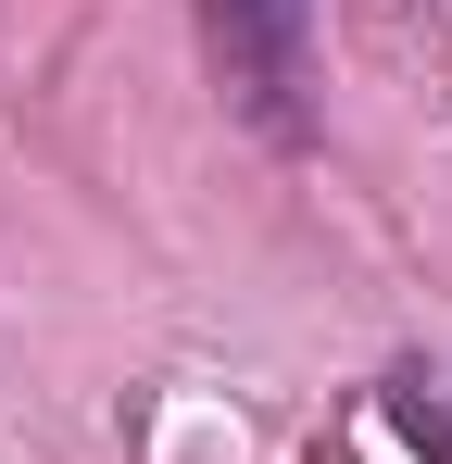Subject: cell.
<instances>
[{
    "label": "cell",
    "mask_w": 452,
    "mask_h": 464,
    "mask_svg": "<svg viewBox=\"0 0 452 464\" xmlns=\"http://www.w3.org/2000/svg\"><path fill=\"white\" fill-rule=\"evenodd\" d=\"M301 25H314V0H201L214 76L264 139H301V88H314L301 76Z\"/></svg>",
    "instance_id": "6da1fadb"
}]
</instances>
